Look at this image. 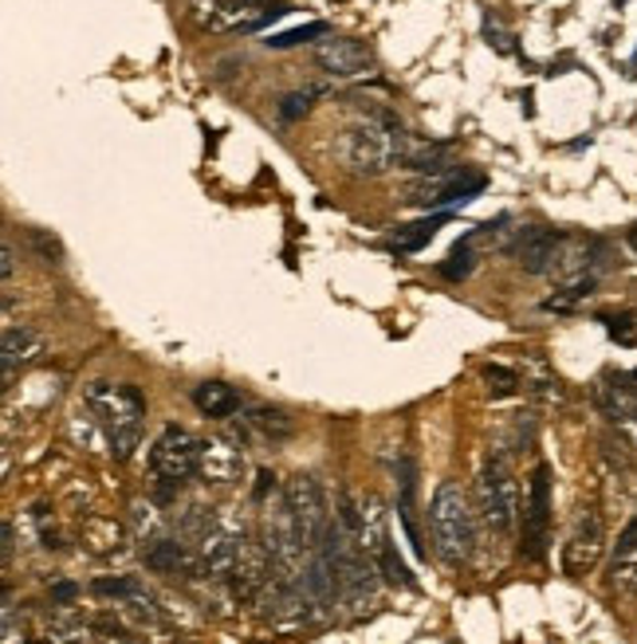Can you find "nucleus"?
<instances>
[{
	"label": "nucleus",
	"mask_w": 637,
	"mask_h": 644,
	"mask_svg": "<svg viewBox=\"0 0 637 644\" xmlns=\"http://www.w3.org/2000/svg\"><path fill=\"white\" fill-rule=\"evenodd\" d=\"M83 401H87L91 417L103 429L110 444V457L115 460H130V452L142 440V425H146V397L138 385H123V382H91L83 389Z\"/></svg>",
	"instance_id": "1"
},
{
	"label": "nucleus",
	"mask_w": 637,
	"mask_h": 644,
	"mask_svg": "<svg viewBox=\"0 0 637 644\" xmlns=\"http://www.w3.org/2000/svg\"><path fill=\"white\" fill-rule=\"evenodd\" d=\"M429 527L437 555L449 566H465L473 558V511H468V495L457 480H445L429 500Z\"/></svg>",
	"instance_id": "2"
},
{
	"label": "nucleus",
	"mask_w": 637,
	"mask_h": 644,
	"mask_svg": "<svg viewBox=\"0 0 637 644\" xmlns=\"http://www.w3.org/2000/svg\"><path fill=\"white\" fill-rule=\"evenodd\" d=\"M397 130L402 126H394L390 118H382V122H354L339 142L342 165L350 173H359V178L386 173L397 161Z\"/></svg>",
	"instance_id": "3"
},
{
	"label": "nucleus",
	"mask_w": 637,
	"mask_h": 644,
	"mask_svg": "<svg viewBox=\"0 0 637 644\" xmlns=\"http://www.w3.org/2000/svg\"><path fill=\"white\" fill-rule=\"evenodd\" d=\"M288 4H264V0H189L185 17L193 28L225 36V32H261L264 24L279 20Z\"/></svg>",
	"instance_id": "4"
},
{
	"label": "nucleus",
	"mask_w": 637,
	"mask_h": 644,
	"mask_svg": "<svg viewBox=\"0 0 637 644\" xmlns=\"http://www.w3.org/2000/svg\"><path fill=\"white\" fill-rule=\"evenodd\" d=\"M362 527H359V546L367 550V558L374 562V570L386 578L390 586H405V590H417V578L410 573V566L402 562L397 546L390 543V523H386V507L378 495H362Z\"/></svg>",
	"instance_id": "5"
},
{
	"label": "nucleus",
	"mask_w": 637,
	"mask_h": 644,
	"mask_svg": "<svg viewBox=\"0 0 637 644\" xmlns=\"http://www.w3.org/2000/svg\"><path fill=\"white\" fill-rule=\"evenodd\" d=\"M150 472L166 492H178L189 475L201 472V440L181 425H166L150 444Z\"/></svg>",
	"instance_id": "6"
},
{
	"label": "nucleus",
	"mask_w": 637,
	"mask_h": 644,
	"mask_svg": "<svg viewBox=\"0 0 637 644\" xmlns=\"http://www.w3.org/2000/svg\"><path fill=\"white\" fill-rule=\"evenodd\" d=\"M284 511H288V523L296 530L299 546L304 550H319L327 527H331V515H327L323 487L315 475H291L284 483Z\"/></svg>",
	"instance_id": "7"
},
{
	"label": "nucleus",
	"mask_w": 637,
	"mask_h": 644,
	"mask_svg": "<svg viewBox=\"0 0 637 644\" xmlns=\"http://www.w3.org/2000/svg\"><path fill=\"white\" fill-rule=\"evenodd\" d=\"M476 492H480V511H485L488 527L508 535L516 527V519H520V483H516L508 460L488 457L485 468H480Z\"/></svg>",
	"instance_id": "8"
},
{
	"label": "nucleus",
	"mask_w": 637,
	"mask_h": 644,
	"mask_svg": "<svg viewBox=\"0 0 637 644\" xmlns=\"http://www.w3.org/2000/svg\"><path fill=\"white\" fill-rule=\"evenodd\" d=\"M485 189H488V178L480 170H445V173H433V178L417 181L405 201L425 208V213H429V208L433 213H445V208H453V205L476 201Z\"/></svg>",
	"instance_id": "9"
},
{
	"label": "nucleus",
	"mask_w": 637,
	"mask_h": 644,
	"mask_svg": "<svg viewBox=\"0 0 637 644\" xmlns=\"http://www.w3.org/2000/svg\"><path fill=\"white\" fill-rule=\"evenodd\" d=\"M520 555L539 562L548 555V535H551V468L539 464L528 480V500L520 511Z\"/></svg>",
	"instance_id": "10"
},
{
	"label": "nucleus",
	"mask_w": 637,
	"mask_h": 644,
	"mask_svg": "<svg viewBox=\"0 0 637 644\" xmlns=\"http://www.w3.org/2000/svg\"><path fill=\"white\" fill-rule=\"evenodd\" d=\"M566 233L559 228H543V224H523L516 228V240L508 248V256H516L528 276H548V271L559 268V256H563Z\"/></svg>",
	"instance_id": "11"
},
{
	"label": "nucleus",
	"mask_w": 637,
	"mask_h": 644,
	"mask_svg": "<svg viewBox=\"0 0 637 644\" xmlns=\"http://www.w3.org/2000/svg\"><path fill=\"white\" fill-rule=\"evenodd\" d=\"M606 555V523H602L598 511H583V519L575 523L571 538L563 543V573L571 578H583Z\"/></svg>",
	"instance_id": "12"
},
{
	"label": "nucleus",
	"mask_w": 637,
	"mask_h": 644,
	"mask_svg": "<svg viewBox=\"0 0 637 644\" xmlns=\"http://www.w3.org/2000/svg\"><path fill=\"white\" fill-rule=\"evenodd\" d=\"M315 60H319V67H323L327 75H335V79H359V75H367L370 67H374V52H370L367 44H359V40H347V36L319 40Z\"/></svg>",
	"instance_id": "13"
},
{
	"label": "nucleus",
	"mask_w": 637,
	"mask_h": 644,
	"mask_svg": "<svg viewBox=\"0 0 637 644\" xmlns=\"http://www.w3.org/2000/svg\"><path fill=\"white\" fill-rule=\"evenodd\" d=\"M272 573H276V558H272L268 546H252L244 543L241 558H236L233 573H229V582H233V593L241 601H252L261 590H268Z\"/></svg>",
	"instance_id": "14"
},
{
	"label": "nucleus",
	"mask_w": 637,
	"mask_h": 644,
	"mask_svg": "<svg viewBox=\"0 0 637 644\" xmlns=\"http://www.w3.org/2000/svg\"><path fill=\"white\" fill-rule=\"evenodd\" d=\"M445 158H449V146L445 142H429V138L397 130V165H402V170L433 178V173H445Z\"/></svg>",
	"instance_id": "15"
},
{
	"label": "nucleus",
	"mask_w": 637,
	"mask_h": 644,
	"mask_svg": "<svg viewBox=\"0 0 637 644\" xmlns=\"http://www.w3.org/2000/svg\"><path fill=\"white\" fill-rule=\"evenodd\" d=\"M44 354V334L24 326V322H9L4 326V382L17 377V369H28L32 362Z\"/></svg>",
	"instance_id": "16"
},
{
	"label": "nucleus",
	"mask_w": 637,
	"mask_h": 644,
	"mask_svg": "<svg viewBox=\"0 0 637 644\" xmlns=\"http://www.w3.org/2000/svg\"><path fill=\"white\" fill-rule=\"evenodd\" d=\"M142 562L150 566L153 573H166V578H193V570H198L178 538H150V543L142 546Z\"/></svg>",
	"instance_id": "17"
},
{
	"label": "nucleus",
	"mask_w": 637,
	"mask_h": 644,
	"mask_svg": "<svg viewBox=\"0 0 637 644\" xmlns=\"http://www.w3.org/2000/svg\"><path fill=\"white\" fill-rule=\"evenodd\" d=\"M244 472L241 448H229L225 440H205L201 444V475L213 483H233Z\"/></svg>",
	"instance_id": "18"
},
{
	"label": "nucleus",
	"mask_w": 637,
	"mask_h": 644,
	"mask_svg": "<svg viewBox=\"0 0 637 644\" xmlns=\"http://www.w3.org/2000/svg\"><path fill=\"white\" fill-rule=\"evenodd\" d=\"M193 405H198V412L209 417V421H225V417H233L241 409V394L229 382H201L193 389Z\"/></svg>",
	"instance_id": "19"
},
{
	"label": "nucleus",
	"mask_w": 637,
	"mask_h": 644,
	"mask_svg": "<svg viewBox=\"0 0 637 644\" xmlns=\"http://www.w3.org/2000/svg\"><path fill=\"white\" fill-rule=\"evenodd\" d=\"M449 221V213H433V216H425V221H413V224H402L394 236H390V248L394 251H402V256H410V251H422L425 244L437 236V228L440 224Z\"/></svg>",
	"instance_id": "20"
},
{
	"label": "nucleus",
	"mask_w": 637,
	"mask_h": 644,
	"mask_svg": "<svg viewBox=\"0 0 637 644\" xmlns=\"http://www.w3.org/2000/svg\"><path fill=\"white\" fill-rule=\"evenodd\" d=\"M594 283H598V276H578V279H566V283L559 287L555 296H548V299H543V311H555V314L575 311L578 303H586V299L594 296Z\"/></svg>",
	"instance_id": "21"
},
{
	"label": "nucleus",
	"mask_w": 637,
	"mask_h": 644,
	"mask_svg": "<svg viewBox=\"0 0 637 644\" xmlns=\"http://www.w3.org/2000/svg\"><path fill=\"white\" fill-rule=\"evenodd\" d=\"M473 268H476V244H473V236H460L457 248L440 260V276L453 279V283H460V279L473 276Z\"/></svg>",
	"instance_id": "22"
},
{
	"label": "nucleus",
	"mask_w": 637,
	"mask_h": 644,
	"mask_svg": "<svg viewBox=\"0 0 637 644\" xmlns=\"http://www.w3.org/2000/svg\"><path fill=\"white\" fill-rule=\"evenodd\" d=\"M327 36H331V28H327L323 20H311V24H304V28L276 32V36H268L264 44L276 47V52H284V47H299V44H311V40H327Z\"/></svg>",
	"instance_id": "23"
},
{
	"label": "nucleus",
	"mask_w": 637,
	"mask_h": 644,
	"mask_svg": "<svg viewBox=\"0 0 637 644\" xmlns=\"http://www.w3.org/2000/svg\"><path fill=\"white\" fill-rule=\"evenodd\" d=\"M83 538H87L91 546H95V550H99V555H110V550H118V546H123V527H118L115 519H91L87 527H83Z\"/></svg>",
	"instance_id": "24"
},
{
	"label": "nucleus",
	"mask_w": 637,
	"mask_h": 644,
	"mask_svg": "<svg viewBox=\"0 0 637 644\" xmlns=\"http://www.w3.org/2000/svg\"><path fill=\"white\" fill-rule=\"evenodd\" d=\"M248 421L256 425V429L264 432V437H272V440H284V437H291V417L284 409H268V405H261V409H252L248 412Z\"/></svg>",
	"instance_id": "25"
},
{
	"label": "nucleus",
	"mask_w": 637,
	"mask_h": 644,
	"mask_svg": "<svg viewBox=\"0 0 637 644\" xmlns=\"http://www.w3.org/2000/svg\"><path fill=\"white\" fill-rule=\"evenodd\" d=\"M480 377H485L488 394L492 397H512V394H520V385H523V377L516 374V369L500 366V362H492V366L480 369Z\"/></svg>",
	"instance_id": "26"
},
{
	"label": "nucleus",
	"mask_w": 637,
	"mask_h": 644,
	"mask_svg": "<svg viewBox=\"0 0 637 644\" xmlns=\"http://www.w3.org/2000/svg\"><path fill=\"white\" fill-rule=\"evenodd\" d=\"M323 95V87H307V90H291V95H284L279 99V118L284 122H296V118H304L307 110L315 107V99Z\"/></svg>",
	"instance_id": "27"
},
{
	"label": "nucleus",
	"mask_w": 637,
	"mask_h": 644,
	"mask_svg": "<svg viewBox=\"0 0 637 644\" xmlns=\"http://www.w3.org/2000/svg\"><path fill=\"white\" fill-rule=\"evenodd\" d=\"M95 593H103V598H126V601L146 598V590L135 578H99V582H95Z\"/></svg>",
	"instance_id": "28"
},
{
	"label": "nucleus",
	"mask_w": 637,
	"mask_h": 644,
	"mask_svg": "<svg viewBox=\"0 0 637 644\" xmlns=\"http://www.w3.org/2000/svg\"><path fill=\"white\" fill-rule=\"evenodd\" d=\"M598 322H606V331H611L622 346H634L637 342V319L634 314H598Z\"/></svg>",
	"instance_id": "29"
},
{
	"label": "nucleus",
	"mask_w": 637,
	"mask_h": 644,
	"mask_svg": "<svg viewBox=\"0 0 637 644\" xmlns=\"http://www.w3.org/2000/svg\"><path fill=\"white\" fill-rule=\"evenodd\" d=\"M28 240H32V248H36L40 256H44V264H60L63 260L60 244H55L47 233H40V228H32V233H28Z\"/></svg>",
	"instance_id": "30"
},
{
	"label": "nucleus",
	"mask_w": 637,
	"mask_h": 644,
	"mask_svg": "<svg viewBox=\"0 0 637 644\" xmlns=\"http://www.w3.org/2000/svg\"><path fill=\"white\" fill-rule=\"evenodd\" d=\"M4 264H0V276H4V283H12V276H17V248H12V240H4Z\"/></svg>",
	"instance_id": "31"
},
{
	"label": "nucleus",
	"mask_w": 637,
	"mask_h": 644,
	"mask_svg": "<svg viewBox=\"0 0 637 644\" xmlns=\"http://www.w3.org/2000/svg\"><path fill=\"white\" fill-rule=\"evenodd\" d=\"M485 36H488V44H492V47H496V52H500V55H508V52H512V44H508V36H503V32H500V28L492 24V20H488V24H485Z\"/></svg>",
	"instance_id": "32"
},
{
	"label": "nucleus",
	"mask_w": 637,
	"mask_h": 644,
	"mask_svg": "<svg viewBox=\"0 0 637 644\" xmlns=\"http://www.w3.org/2000/svg\"><path fill=\"white\" fill-rule=\"evenodd\" d=\"M52 598L60 601V605H72V601L79 598V590H75L72 582H55V586H52Z\"/></svg>",
	"instance_id": "33"
},
{
	"label": "nucleus",
	"mask_w": 637,
	"mask_h": 644,
	"mask_svg": "<svg viewBox=\"0 0 637 644\" xmlns=\"http://www.w3.org/2000/svg\"><path fill=\"white\" fill-rule=\"evenodd\" d=\"M268 487H276V475L261 472V483H256V500H264V495H268Z\"/></svg>",
	"instance_id": "34"
},
{
	"label": "nucleus",
	"mask_w": 637,
	"mask_h": 644,
	"mask_svg": "<svg viewBox=\"0 0 637 644\" xmlns=\"http://www.w3.org/2000/svg\"><path fill=\"white\" fill-rule=\"evenodd\" d=\"M626 240H629V248L637 251V224H634V228H629V236H626Z\"/></svg>",
	"instance_id": "35"
}]
</instances>
